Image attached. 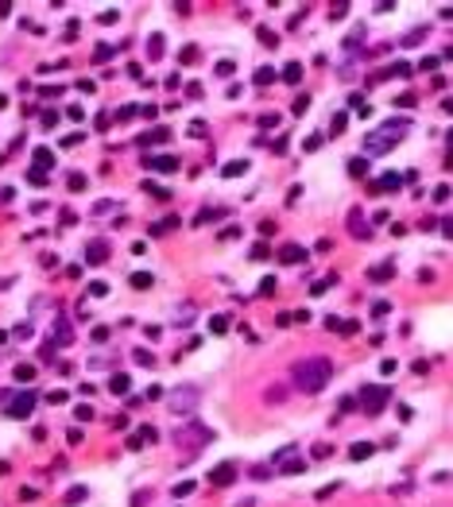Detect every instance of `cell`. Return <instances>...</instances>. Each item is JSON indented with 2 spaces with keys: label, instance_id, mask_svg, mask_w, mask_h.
Returning a JSON list of instances; mask_svg holds the SVG:
<instances>
[{
  "label": "cell",
  "instance_id": "obj_1",
  "mask_svg": "<svg viewBox=\"0 0 453 507\" xmlns=\"http://www.w3.org/2000/svg\"><path fill=\"white\" fill-rule=\"evenodd\" d=\"M330 376H333V360H325V356H306V360H298V364L291 368L295 387L306 391V395H318L325 384H330Z\"/></svg>",
  "mask_w": 453,
  "mask_h": 507
},
{
  "label": "cell",
  "instance_id": "obj_2",
  "mask_svg": "<svg viewBox=\"0 0 453 507\" xmlns=\"http://www.w3.org/2000/svg\"><path fill=\"white\" fill-rule=\"evenodd\" d=\"M407 128H410V120H387V124H380L372 136H364V159H368V155H383V151H392L395 143L403 140V132H407Z\"/></svg>",
  "mask_w": 453,
  "mask_h": 507
},
{
  "label": "cell",
  "instance_id": "obj_3",
  "mask_svg": "<svg viewBox=\"0 0 453 507\" xmlns=\"http://www.w3.org/2000/svg\"><path fill=\"white\" fill-rule=\"evenodd\" d=\"M387 399H392V387H383V384H368L364 391H360V411L364 414H380L383 407H387Z\"/></svg>",
  "mask_w": 453,
  "mask_h": 507
},
{
  "label": "cell",
  "instance_id": "obj_4",
  "mask_svg": "<svg viewBox=\"0 0 453 507\" xmlns=\"http://www.w3.org/2000/svg\"><path fill=\"white\" fill-rule=\"evenodd\" d=\"M198 399H201L198 387H182V391H174V395H171V411H174V414H182V418H190L194 407H198Z\"/></svg>",
  "mask_w": 453,
  "mask_h": 507
},
{
  "label": "cell",
  "instance_id": "obj_5",
  "mask_svg": "<svg viewBox=\"0 0 453 507\" xmlns=\"http://www.w3.org/2000/svg\"><path fill=\"white\" fill-rule=\"evenodd\" d=\"M35 399H39L35 391H24V395H16V399L8 403V418H27V414L35 411Z\"/></svg>",
  "mask_w": 453,
  "mask_h": 507
},
{
  "label": "cell",
  "instance_id": "obj_6",
  "mask_svg": "<svg viewBox=\"0 0 453 507\" xmlns=\"http://www.w3.org/2000/svg\"><path fill=\"white\" fill-rule=\"evenodd\" d=\"M143 166H148V171H159V175H174V171H178V159L174 155H148Z\"/></svg>",
  "mask_w": 453,
  "mask_h": 507
},
{
  "label": "cell",
  "instance_id": "obj_7",
  "mask_svg": "<svg viewBox=\"0 0 453 507\" xmlns=\"http://www.w3.org/2000/svg\"><path fill=\"white\" fill-rule=\"evenodd\" d=\"M81 256H86V263H89V267L105 263V260H109V240H89V244H86V252H81Z\"/></svg>",
  "mask_w": 453,
  "mask_h": 507
},
{
  "label": "cell",
  "instance_id": "obj_8",
  "mask_svg": "<svg viewBox=\"0 0 453 507\" xmlns=\"http://www.w3.org/2000/svg\"><path fill=\"white\" fill-rule=\"evenodd\" d=\"M151 441H159V430L155 426H139L136 434L128 437V449H143V446H151Z\"/></svg>",
  "mask_w": 453,
  "mask_h": 507
},
{
  "label": "cell",
  "instance_id": "obj_9",
  "mask_svg": "<svg viewBox=\"0 0 453 507\" xmlns=\"http://www.w3.org/2000/svg\"><path fill=\"white\" fill-rule=\"evenodd\" d=\"M233 472H236V464H217V469L209 472V484H217V488H225V484H233Z\"/></svg>",
  "mask_w": 453,
  "mask_h": 507
},
{
  "label": "cell",
  "instance_id": "obj_10",
  "mask_svg": "<svg viewBox=\"0 0 453 507\" xmlns=\"http://www.w3.org/2000/svg\"><path fill=\"white\" fill-rule=\"evenodd\" d=\"M279 260H283V263H302L306 260V248L302 244H283V248H279Z\"/></svg>",
  "mask_w": 453,
  "mask_h": 507
},
{
  "label": "cell",
  "instance_id": "obj_11",
  "mask_svg": "<svg viewBox=\"0 0 453 507\" xmlns=\"http://www.w3.org/2000/svg\"><path fill=\"white\" fill-rule=\"evenodd\" d=\"M395 275V260H383V263H376L372 271H368V279L372 283H383V279H392Z\"/></svg>",
  "mask_w": 453,
  "mask_h": 507
},
{
  "label": "cell",
  "instance_id": "obj_12",
  "mask_svg": "<svg viewBox=\"0 0 453 507\" xmlns=\"http://www.w3.org/2000/svg\"><path fill=\"white\" fill-rule=\"evenodd\" d=\"M70 337H74V333H70V322L66 318H54V341L51 345H70Z\"/></svg>",
  "mask_w": 453,
  "mask_h": 507
},
{
  "label": "cell",
  "instance_id": "obj_13",
  "mask_svg": "<svg viewBox=\"0 0 453 507\" xmlns=\"http://www.w3.org/2000/svg\"><path fill=\"white\" fill-rule=\"evenodd\" d=\"M248 166H252V163H248V159H229V163L221 166V175H225V178H236V175H244Z\"/></svg>",
  "mask_w": 453,
  "mask_h": 507
},
{
  "label": "cell",
  "instance_id": "obj_14",
  "mask_svg": "<svg viewBox=\"0 0 453 507\" xmlns=\"http://www.w3.org/2000/svg\"><path fill=\"white\" fill-rule=\"evenodd\" d=\"M35 166L47 175V171L54 166V151H51V147H35Z\"/></svg>",
  "mask_w": 453,
  "mask_h": 507
},
{
  "label": "cell",
  "instance_id": "obj_15",
  "mask_svg": "<svg viewBox=\"0 0 453 507\" xmlns=\"http://www.w3.org/2000/svg\"><path fill=\"white\" fill-rule=\"evenodd\" d=\"M325 325H330V329H337V333H345V337H353V333H357V322H345V318H325Z\"/></svg>",
  "mask_w": 453,
  "mask_h": 507
},
{
  "label": "cell",
  "instance_id": "obj_16",
  "mask_svg": "<svg viewBox=\"0 0 453 507\" xmlns=\"http://www.w3.org/2000/svg\"><path fill=\"white\" fill-rule=\"evenodd\" d=\"M128 387H132V379L124 376V372H120V376H113V379H109V391H113V395H128Z\"/></svg>",
  "mask_w": 453,
  "mask_h": 507
},
{
  "label": "cell",
  "instance_id": "obj_17",
  "mask_svg": "<svg viewBox=\"0 0 453 507\" xmlns=\"http://www.w3.org/2000/svg\"><path fill=\"white\" fill-rule=\"evenodd\" d=\"M348 175H353V178H364V175H368V159H364V155L348 159Z\"/></svg>",
  "mask_w": 453,
  "mask_h": 507
},
{
  "label": "cell",
  "instance_id": "obj_18",
  "mask_svg": "<svg viewBox=\"0 0 453 507\" xmlns=\"http://www.w3.org/2000/svg\"><path fill=\"white\" fill-rule=\"evenodd\" d=\"M283 81H287V86H298V81H302V62H291L287 70H283Z\"/></svg>",
  "mask_w": 453,
  "mask_h": 507
},
{
  "label": "cell",
  "instance_id": "obj_19",
  "mask_svg": "<svg viewBox=\"0 0 453 507\" xmlns=\"http://www.w3.org/2000/svg\"><path fill=\"white\" fill-rule=\"evenodd\" d=\"M372 449H376L372 441H357V446L348 449V457H353V461H364V457H372Z\"/></svg>",
  "mask_w": 453,
  "mask_h": 507
},
{
  "label": "cell",
  "instance_id": "obj_20",
  "mask_svg": "<svg viewBox=\"0 0 453 507\" xmlns=\"http://www.w3.org/2000/svg\"><path fill=\"white\" fill-rule=\"evenodd\" d=\"M380 78H410V66L407 62H395V66H387V70L380 74Z\"/></svg>",
  "mask_w": 453,
  "mask_h": 507
},
{
  "label": "cell",
  "instance_id": "obj_21",
  "mask_svg": "<svg viewBox=\"0 0 453 507\" xmlns=\"http://www.w3.org/2000/svg\"><path fill=\"white\" fill-rule=\"evenodd\" d=\"M128 283H132V287H136V290H151V283H155V279H151L148 271H136V275H132Z\"/></svg>",
  "mask_w": 453,
  "mask_h": 507
},
{
  "label": "cell",
  "instance_id": "obj_22",
  "mask_svg": "<svg viewBox=\"0 0 453 507\" xmlns=\"http://www.w3.org/2000/svg\"><path fill=\"white\" fill-rule=\"evenodd\" d=\"M256 35H260V43H263V47H279V35L271 31V27H256Z\"/></svg>",
  "mask_w": 453,
  "mask_h": 507
},
{
  "label": "cell",
  "instance_id": "obj_23",
  "mask_svg": "<svg viewBox=\"0 0 453 507\" xmlns=\"http://www.w3.org/2000/svg\"><path fill=\"white\" fill-rule=\"evenodd\" d=\"M348 225H353V236H368L364 221H360V209H353V213H348Z\"/></svg>",
  "mask_w": 453,
  "mask_h": 507
},
{
  "label": "cell",
  "instance_id": "obj_24",
  "mask_svg": "<svg viewBox=\"0 0 453 507\" xmlns=\"http://www.w3.org/2000/svg\"><path fill=\"white\" fill-rule=\"evenodd\" d=\"M376 186H380V190H399V186H403V175H383Z\"/></svg>",
  "mask_w": 453,
  "mask_h": 507
},
{
  "label": "cell",
  "instance_id": "obj_25",
  "mask_svg": "<svg viewBox=\"0 0 453 507\" xmlns=\"http://www.w3.org/2000/svg\"><path fill=\"white\" fill-rule=\"evenodd\" d=\"M159 54H163V35H151V39H148V58L155 62Z\"/></svg>",
  "mask_w": 453,
  "mask_h": 507
},
{
  "label": "cell",
  "instance_id": "obj_26",
  "mask_svg": "<svg viewBox=\"0 0 453 507\" xmlns=\"http://www.w3.org/2000/svg\"><path fill=\"white\" fill-rule=\"evenodd\" d=\"M163 140H171V132H167V128H151L148 136H143V143H163Z\"/></svg>",
  "mask_w": 453,
  "mask_h": 507
},
{
  "label": "cell",
  "instance_id": "obj_27",
  "mask_svg": "<svg viewBox=\"0 0 453 507\" xmlns=\"http://www.w3.org/2000/svg\"><path fill=\"white\" fill-rule=\"evenodd\" d=\"M333 283H337V275H325V279H318V283L310 287V294H325V290H330Z\"/></svg>",
  "mask_w": 453,
  "mask_h": 507
},
{
  "label": "cell",
  "instance_id": "obj_28",
  "mask_svg": "<svg viewBox=\"0 0 453 507\" xmlns=\"http://www.w3.org/2000/svg\"><path fill=\"white\" fill-rule=\"evenodd\" d=\"M252 81H256V86H267V81H275V70H271V66H260Z\"/></svg>",
  "mask_w": 453,
  "mask_h": 507
},
{
  "label": "cell",
  "instance_id": "obj_29",
  "mask_svg": "<svg viewBox=\"0 0 453 507\" xmlns=\"http://www.w3.org/2000/svg\"><path fill=\"white\" fill-rule=\"evenodd\" d=\"M81 499H86V488H81V484H78V488H70V492H66V507L81 503Z\"/></svg>",
  "mask_w": 453,
  "mask_h": 507
},
{
  "label": "cell",
  "instance_id": "obj_30",
  "mask_svg": "<svg viewBox=\"0 0 453 507\" xmlns=\"http://www.w3.org/2000/svg\"><path fill=\"white\" fill-rule=\"evenodd\" d=\"M348 105H353V109H357V113H360V116H368V113H372V105H368V101H364V97H360V93H357V97H353V101H348Z\"/></svg>",
  "mask_w": 453,
  "mask_h": 507
},
{
  "label": "cell",
  "instance_id": "obj_31",
  "mask_svg": "<svg viewBox=\"0 0 453 507\" xmlns=\"http://www.w3.org/2000/svg\"><path fill=\"white\" fill-rule=\"evenodd\" d=\"M306 109H310V97H306V93H302V97H295V105H291V113H295V116H302Z\"/></svg>",
  "mask_w": 453,
  "mask_h": 507
},
{
  "label": "cell",
  "instance_id": "obj_32",
  "mask_svg": "<svg viewBox=\"0 0 453 507\" xmlns=\"http://www.w3.org/2000/svg\"><path fill=\"white\" fill-rule=\"evenodd\" d=\"M209 329H213V333H225V329H229V318H225V314L209 318Z\"/></svg>",
  "mask_w": 453,
  "mask_h": 507
},
{
  "label": "cell",
  "instance_id": "obj_33",
  "mask_svg": "<svg viewBox=\"0 0 453 507\" xmlns=\"http://www.w3.org/2000/svg\"><path fill=\"white\" fill-rule=\"evenodd\" d=\"M171 492H174V499H182V496H190V492H194V480H182V484H174Z\"/></svg>",
  "mask_w": 453,
  "mask_h": 507
},
{
  "label": "cell",
  "instance_id": "obj_34",
  "mask_svg": "<svg viewBox=\"0 0 453 507\" xmlns=\"http://www.w3.org/2000/svg\"><path fill=\"white\" fill-rule=\"evenodd\" d=\"M16 379H19V384H27V379H35V368H31V364H19V368H16Z\"/></svg>",
  "mask_w": 453,
  "mask_h": 507
},
{
  "label": "cell",
  "instance_id": "obj_35",
  "mask_svg": "<svg viewBox=\"0 0 453 507\" xmlns=\"http://www.w3.org/2000/svg\"><path fill=\"white\" fill-rule=\"evenodd\" d=\"M66 186H70L74 194H81V190H86V175H70V182H66Z\"/></svg>",
  "mask_w": 453,
  "mask_h": 507
},
{
  "label": "cell",
  "instance_id": "obj_36",
  "mask_svg": "<svg viewBox=\"0 0 453 507\" xmlns=\"http://www.w3.org/2000/svg\"><path fill=\"white\" fill-rule=\"evenodd\" d=\"M89 294H93V298H105V294H109V283H101V279L89 283Z\"/></svg>",
  "mask_w": 453,
  "mask_h": 507
},
{
  "label": "cell",
  "instance_id": "obj_37",
  "mask_svg": "<svg viewBox=\"0 0 453 507\" xmlns=\"http://www.w3.org/2000/svg\"><path fill=\"white\" fill-rule=\"evenodd\" d=\"M233 70H236L233 62H217V66H213V74H217V78H229V74H233Z\"/></svg>",
  "mask_w": 453,
  "mask_h": 507
},
{
  "label": "cell",
  "instance_id": "obj_38",
  "mask_svg": "<svg viewBox=\"0 0 453 507\" xmlns=\"http://www.w3.org/2000/svg\"><path fill=\"white\" fill-rule=\"evenodd\" d=\"M27 182H31V186H47V175H43V171H27Z\"/></svg>",
  "mask_w": 453,
  "mask_h": 507
},
{
  "label": "cell",
  "instance_id": "obj_39",
  "mask_svg": "<svg viewBox=\"0 0 453 507\" xmlns=\"http://www.w3.org/2000/svg\"><path fill=\"white\" fill-rule=\"evenodd\" d=\"M345 124H348V116H345V113H337V116L330 120V128H333V132H345Z\"/></svg>",
  "mask_w": 453,
  "mask_h": 507
},
{
  "label": "cell",
  "instance_id": "obj_40",
  "mask_svg": "<svg viewBox=\"0 0 453 507\" xmlns=\"http://www.w3.org/2000/svg\"><path fill=\"white\" fill-rule=\"evenodd\" d=\"M136 364H143V368H151V364H155V360H151V352H148V349H139V352H136Z\"/></svg>",
  "mask_w": 453,
  "mask_h": 507
},
{
  "label": "cell",
  "instance_id": "obj_41",
  "mask_svg": "<svg viewBox=\"0 0 453 507\" xmlns=\"http://www.w3.org/2000/svg\"><path fill=\"white\" fill-rule=\"evenodd\" d=\"M109 54H113V47H109V43H101V47H97V51H93V58H97V62H105V58H109Z\"/></svg>",
  "mask_w": 453,
  "mask_h": 507
},
{
  "label": "cell",
  "instance_id": "obj_42",
  "mask_svg": "<svg viewBox=\"0 0 453 507\" xmlns=\"http://www.w3.org/2000/svg\"><path fill=\"white\" fill-rule=\"evenodd\" d=\"M345 12H348V4H333V8H330V19H345Z\"/></svg>",
  "mask_w": 453,
  "mask_h": 507
},
{
  "label": "cell",
  "instance_id": "obj_43",
  "mask_svg": "<svg viewBox=\"0 0 453 507\" xmlns=\"http://www.w3.org/2000/svg\"><path fill=\"white\" fill-rule=\"evenodd\" d=\"M190 136H198V140H201V136H205V120H194L190 124Z\"/></svg>",
  "mask_w": 453,
  "mask_h": 507
},
{
  "label": "cell",
  "instance_id": "obj_44",
  "mask_svg": "<svg viewBox=\"0 0 453 507\" xmlns=\"http://www.w3.org/2000/svg\"><path fill=\"white\" fill-rule=\"evenodd\" d=\"M143 186H148V194H155V198H171V194H167L163 186H155V182H143Z\"/></svg>",
  "mask_w": 453,
  "mask_h": 507
},
{
  "label": "cell",
  "instance_id": "obj_45",
  "mask_svg": "<svg viewBox=\"0 0 453 507\" xmlns=\"http://www.w3.org/2000/svg\"><path fill=\"white\" fill-rule=\"evenodd\" d=\"M372 314H376V318H383V314H392V306H387V302H376V306H372Z\"/></svg>",
  "mask_w": 453,
  "mask_h": 507
},
{
  "label": "cell",
  "instance_id": "obj_46",
  "mask_svg": "<svg viewBox=\"0 0 453 507\" xmlns=\"http://www.w3.org/2000/svg\"><path fill=\"white\" fill-rule=\"evenodd\" d=\"M178 58H182V62H194V58H198V47H186V51L178 54Z\"/></svg>",
  "mask_w": 453,
  "mask_h": 507
},
{
  "label": "cell",
  "instance_id": "obj_47",
  "mask_svg": "<svg viewBox=\"0 0 453 507\" xmlns=\"http://www.w3.org/2000/svg\"><path fill=\"white\" fill-rule=\"evenodd\" d=\"M445 198H449V186H438V190H434V201H438V205H442Z\"/></svg>",
  "mask_w": 453,
  "mask_h": 507
},
{
  "label": "cell",
  "instance_id": "obj_48",
  "mask_svg": "<svg viewBox=\"0 0 453 507\" xmlns=\"http://www.w3.org/2000/svg\"><path fill=\"white\" fill-rule=\"evenodd\" d=\"M252 260H267V244H256L252 248Z\"/></svg>",
  "mask_w": 453,
  "mask_h": 507
},
{
  "label": "cell",
  "instance_id": "obj_49",
  "mask_svg": "<svg viewBox=\"0 0 453 507\" xmlns=\"http://www.w3.org/2000/svg\"><path fill=\"white\" fill-rule=\"evenodd\" d=\"M260 294H275V279H263L260 283Z\"/></svg>",
  "mask_w": 453,
  "mask_h": 507
},
{
  "label": "cell",
  "instance_id": "obj_50",
  "mask_svg": "<svg viewBox=\"0 0 453 507\" xmlns=\"http://www.w3.org/2000/svg\"><path fill=\"white\" fill-rule=\"evenodd\" d=\"M74 414H78L81 422H89V418H93V407H78V411H74Z\"/></svg>",
  "mask_w": 453,
  "mask_h": 507
},
{
  "label": "cell",
  "instance_id": "obj_51",
  "mask_svg": "<svg viewBox=\"0 0 453 507\" xmlns=\"http://www.w3.org/2000/svg\"><path fill=\"white\" fill-rule=\"evenodd\" d=\"M275 233V221H260V236H271Z\"/></svg>",
  "mask_w": 453,
  "mask_h": 507
},
{
  "label": "cell",
  "instance_id": "obj_52",
  "mask_svg": "<svg viewBox=\"0 0 453 507\" xmlns=\"http://www.w3.org/2000/svg\"><path fill=\"white\" fill-rule=\"evenodd\" d=\"M236 507H252V499H240V503H236Z\"/></svg>",
  "mask_w": 453,
  "mask_h": 507
},
{
  "label": "cell",
  "instance_id": "obj_53",
  "mask_svg": "<svg viewBox=\"0 0 453 507\" xmlns=\"http://www.w3.org/2000/svg\"><path fill=\"white\" fill-rule=\"evenodd\" d=\"M4 105H8V97H4V93H0V109H4Z\"/></svg>",
  "mask_w": 453,
  "mask_h": 507
}]
</instances>
